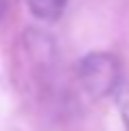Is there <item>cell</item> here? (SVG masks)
<instances>
[{"mask_svg": "<svg viewBox=\"0 0 129 131\" xmlns=\"http://www.w3.org/2000/svg\"><path fill=\"white\" fill-rule=\"evenodd\" d=\"M78 80L90 97L103 99L123 86V67L107 52H90L78 62Z\"/></svg>", "mask_w": 129, "mask_h": 131, "instance_id": "6da1fadb", "label": "cell"}, {"mask_svg": "<svg viewBox=\"0 0 129 131\" xmlns=\"http://www.w3.org/2000/svg\"><path fill=\"white\" fill-rule=\"evenodd\" d=\"M69 0H26L30 13L41 21H58Z\"/></svg>", "mask_w": 129, "mask_h": 131, "instance_id": "7a4b0ae2", "label": "cell"}, {"mask_svg": "<svg viewBox=\"0 0 129 131\" xmlns=\"http://www.w3.org/2000/svg\"><path fill=\"white\" fill-rule=\"evenodd\" d=\"M114 97H116V107H118L123 125H125V131H129V84L121 86L114 92Z\"/></svg>", "mask_w": 129, "mask_h": 131, "instance_id": "3957f363", "label": "cell"}]
</instances>
